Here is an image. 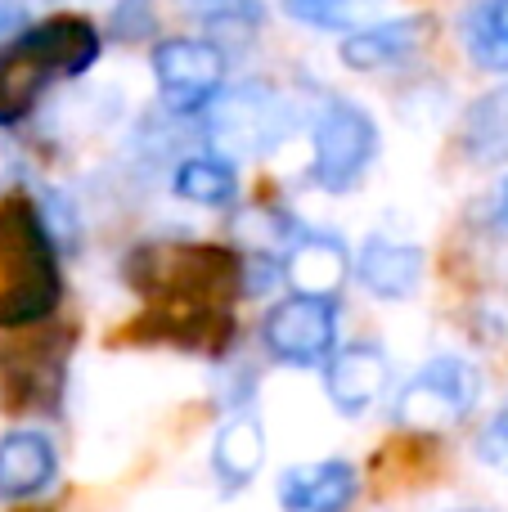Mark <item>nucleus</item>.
Listing matches in <instances>:
<instances>
[{
  "label": "nucleus",
  "instance_id": "1",
  "mask_svg": "<svg viewBox=\"0 0 508 512\" xmlns=\"http://www.w3.org/2000/svg\"><path fill=\"white\" fill-rule=\"evenodd\" d=\"M59 261L45 212L27 198L0 203V328L36 324L59 306Z\"/></svg>",
  "mask_w": 508,
  "mask_h": 512
},
{
  "label": "nucleus",
  "instance_id": "2",
  "mask_svg": "<svg viewBox=\"0 0 508 512\" xmlns=\"http://www.w3.org/2000/svg\"><path fill=\"white\" fill-rule=\"evenodd\" d=\"M239 274L243 265L212 243H149V248H135L126 261V279L144 297L171 301V306H212Z\"/></svg>",
  "mask_w": 508,
  "mask_h": 512
},
{
  "label": "nucleus",
  "instance_id": "3",
  "mask_svg": "<svg viewBox=\"0 0 508 512\" xmlns=\"http://www.w3.org/2000/svg\"><path fill=\"white\" fill-rule=\"evenodd\" d=\"M293 122V104L270 81H243L234 90H221L216 104L207 108V131H212V144H221V158L225 153L261 158L293 131Z\"/></svg>",
  "mask_w": 508,
  "mask_h": 512
},
{
  "label": "nucleus",
  "instance_id": "4",
  "mask_svg": "<svg viewBox=\"0 0 508 512\" xmlns=\"http://www.w3.org/2000/svg\"><path fill=\"white\" fill-rule=\"evenodd\" d=\"M378 153V126L351 99H324L320 117L311 126V171L315 185L329 194H347L360 185L365 167Z\"/></svg>",
  "mask_w": 508,
  "mask_h": 512
},
{
  "label": "nucleus",
  "instance_id": "5",
  "mask_svg": "<svg viewBox=\"0 0 508 512\" xmlns=\"http://www.w3.org/2000/svg\"><path fill=\"white\" fill-rule=\"evenodd\" d=\"M482 400V373L459 355H437L423 364L396 396V423L410 432H446L464 423Z\"/></svg>",
  "mask_w": 508,
  "mask_h": 512
},
{
  "label": "nucleus",
  "instance_id": "6",
  "mask_svg": "<svg viewBox=\"0 0 508 512\" xmlns=\"http://www.w3.org/2000/svg\"><path fill=\"white\" fill-rule=\"evenodd\" d=\"M153 77L176 113H203L216 104L225 81V54L198 36H167L153 45Z\"/></svg>",
  "mask_w": 508,
  "mask_h": 512
},
{
  "label": "nucleus",
  "instance_id": "7",
  "mask_svg": "<svg viewBox=\"0 0 508 512\" xmlns=\"http://www.w3.org/2000/svg\"><path fill=\"white\" fill-rule=\"evenodd\" d=\"M261 342L275 360L311 369V364L333 360V342H338V315L333 301H311V297H288L275 306L261 324Z\"/></svg>",
  "mask_w": 508,
  "mask_h": 512
},
{
  "label": "nucleus",
  "instance_id": "8",
  "mask_svg": "<svg viewBox=\"0 0 508 512\" xmlns=\"http://www.w3.org/2000/svg\"><path fill=\"white\" fill-rule=\"evenodd\" d=\"M63 337L18 342L0 351V396L9 409H54L63 396V369L68 351Z\"/></svg>",
  "mask_w": 508,
  "mask_h": 512
},
{
  "label": "nucleus",
  "instance_id": "9",
  "mask_svg": "<svg viewBox=\"0 0 508 512\" xmlns=\"http://www.w3.org/2000/svg\"><path fill=\"white\" fill-rule=\"evenodd\" d=\"M284 512H347L360 495V472L347 459L297 463L275 486Z\"/></svg>",
  "mask_w": 508,
  "mask_h": 512
},
{
  "label": "nucleus",
  "instance_id": "10",
  "mask_svg": "<svg viewBox=\"0 0 508 512\" xmlns=\"http://www.w3.org/2000/svg\"><path fill=\"white\" fill-rule=\"evenodd\" d=\"M387 387H392V364L378 346H347V351H333V360L324 364V391L333 409L347 418L369 414Z\"/></svg>",
  "mask_w": 508,
  "mask_h": 512
},
{
  "label": "nucleus",
  "instance_id": "11",
  "mask_svg": "<svg viewBox=\"0 0 508 512\" xmlns=\"http://www.w3.org/2000/svg\"><path fill=\"white\" fill-rule=\"evenodd\" d=\"M18 50L45 72V77H81L99 59V36L86 18H50L18 36Z\"/></svg>",
  "mask_w": 508,
  "mask_h": 512
},
{
  "label": "nucleus",
  "instance_id": "12",
  "mask_svg": "<svg viewBox=\"0 0 508 512\" xmlns=\"http://www.w3.org/2000/svg\"><path fill=\"white\" fill-rule=\"evenodd\" d=\"M59 477V454H54L50 436L36 427H18V432L0 436V499L23 504L50 490Z\"/></svg>",
  "mask_w": 508,
  "mask_h": 512
},
{
  "label": "nucleus",
  "instance_id": "13",
  "mask_svg": "<svg viewBox=\"0 0 508 512\" xmlns=\"http://www.w3.org/2000/svg\"><path fill=\"white\" fill-rule=\"evenodd\" d=\"M432 36V18L410 14V18H392V23H374V27H356L351 36H342V63L356 72H374V68H396V63L414 59Z\"/></svg>",
  "mask_w": 508,
  "mask_h": 512
},
{
  "label": "nucleus",
  "instance_id": "14",
  "mask_svg": "<svg viewBox=\"0 0 508 512\" xmlns=\"http://www.w3.org/2000/svg\"><path fill=\"white\" fill-rule=\"evenodd\" d=\"M347 270L351 256L333 234H302L284 252V283L293 288V297L333 301V292L347 283Z\"/></svg>",
  "mask_w": 508,
  "mask_h": 512
},
{
  "label": "nucleus",
  "instance_id": "15",
  "mask_svg": "<svg viewBox=\"0 0 508 512\" xmlns=\"http://www.w3.org/2000/svg\"><path fill=\"white\" fill-rule=\"evenodd\" d=\"M423 248L414 243H392V239H369L356 256V279L365 283L374 297L383 301H405L419 292L423 283Z\"/></svg>",
  "mask_w": 508,
  "mask_h": 512
},
{
  "label": "nucleus",
  "instance_id": "16",
  "mask_svg": "<svg viewBox=\"0 0 508 512\" xmlns=\"http://www.w3.org/2000/svg\"><path fill=\"white\" fill-rule=\"evenodd\" d=\"M266 463V432H261L257 418L239 414L216 432L212 445V472L225 490H243Z\"/></svg>",
  "mask_w": 508,
  "mask_h": 512
},
{
  "label": "nucleus",
  "instance_id": "17",
  "mask_svg": "<svg viewBox=\"0 0 508 512\" xmlns=\"http://www.w3.org/2000/svg\"><path fill=\"white\" fill-rule=\"evenodd\" d=\"M459 36L477 68L508 72V0H473L459 18Z\"/></svg>",
  "mask_w": 508,
  "mask_h": 512
},
{
  "label": "nucleus",
  "instance_id": "18",
  "mask_svg": "<svg viewBox=\"0 0 508 512\" xmlns=\"http://www.w3.org/2000/svg\"><path fill=\"white\" fill-rule=\"evenodd\" d=\"M171 189H176L185 203L225 207L239 198V171H234V162L221 158V153H198V158H185L176 167Z\"/></svg>",
  "mask_w": 508,
  "mask_h": 512
},
{
  "label": "nucleus",
  "instance_id": "19",
  "mask_svg": "<svg viewBox=\"0 0 508 512\" xmlns=\"http://www.w3.org/2000/svg\"><path fill=\"white\" fill-rule=\"evenodd\" d=\"M464 149L477 162H504L508 158V86L482 95L464 113Z\"/></svg>",
  "mask_w": 508,
  "mask_h": 512
},
{
  "label": "nucleus",
  "instance_id": "20",
  "mask_svg": "<svg viewBox=\"0 0 508 512\" xmlns=\"http://www.w3.org/2000/svg\"><path fill=\"white\" fill-rule=\"evenodd\" d=\"M45 81L50 77H45V72L36 68L23 50H18V41L9 45V50H0V126L18 122V117L32 108L36 90H41Z\"/></svg>",
  "mask_w": 508,
  "mask_h": 512
},
{
  "label": "nucleus",
  "instance_id": "21",
  "mask_svg": "<svg viewBox=\"0 0 508 512\" xmlns=\"http://www.w3.org/2000/svg\"><path fill=\"white\" fill-rule=\"evenodd\" d=\"M288 18L315 27V32H342V27H356L378 0H279Z\"/></svg>",
  "mask_w": 508,
  "mask_h": 512
},
{
  "label": "nucleus",
  "instance_id": "22",
  "mask_svg": "<svg viewBox=\"0 0 508 512\" xmlns=\"http://www.w3.org/2000/svg\"><path fill=\"white\" fill-rule=\"evenodd\" d=\"M185 9L212 27H243V32H252L261 23V0H185Z\"/></svg>",
  "mask_w": 508,
  "mask_h": 512
},
{
  "label": "nucleus",
  "instance_id": "23",
  "mask_svg": "<svg viewBox=\"0 0 508 512\" xmlns=\"http://www.w3.org/2000/svg\"><path fill=\"white\" fill-rule=\"evenodd\" d=\"M477 454H482V463H491V468H508V400L495 409L491 423L482 427V436H477Z\"/></svg>",
  "mask_w": 508,
  "mask_h": 512
},
{
  "label": "nucleus",
  "instance_id": "24",
  "mask_svg": "<svg viewBox=\"0 0 508 512\" xmlns=\"http://www.w3.org/2000/svg\"><path fill=\"white\" fill-rule=\"evenodd\" d=\"M239 288L248 292V297H261V292H270L279 279H284V261H275V256L266 252H252L248 261H243V274H239Z\"/></svg>",
  "mask_w": 508,
  "mask_h": 512
},
{
  "label": "nucleus",
  "instance_id": "25",
  "mask_svg": "<svg viewBox=\"0 0 508 512\" xmlns=\"http://www.w3.org/2000/svg\"><path fill=\"white\" fill-rule=\"evenodd\" d=\"M23 32H27V9L14 5V0H0V50H9Z\"/></svg>",
  "mask_w": 508,
  "mask_h": 512
},
{
  "label": "nucleus",
  "instance_id": "26",
  "mask_svg": "<svg viewBox=\"0 0 508 512\" xmlns=\"http://www.w3.org/2000/svg\"><path fill=\"white\" fill-rule=\"evenodd\" d=\"M486 216H491L495 230H508V176L495 180V189L486 194Z\"/></svg>",
  "mask_w": 508,
  "mask_h": 512
},
{
  "label": "nucleus",
  "instance_id": "27",
  "mask_svg": "<svg viewBox=\"0 0 508 512\" xmlns=\"http://www.w3.org/2000/svg\"><path fill=\"white\" fill-rule=\"evenodd\" d=\"M446 512H491V508H446Z\"/></svg>",
  "mask_w": 508,
  "mask_h": 512
},
{
  "label": "nucleus",
  "instance_id": "28",
  "mask_svg": "<svg viewBox=\"0 0 508 512\" xmlns=\"http://www.w3.org/2000/svg\"><path fill=\"white\" fill-rule=\"evenodd\" d=\"M23 512H36V508H23Z\"/></svg>",
  "mask_w": 508,
  "mask_h": 512
}]
</instances>
